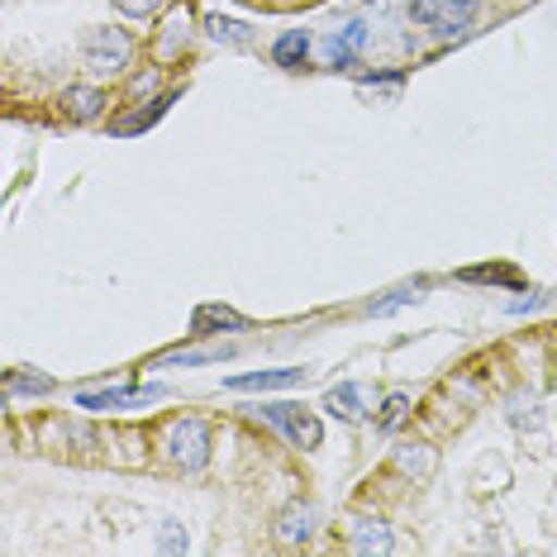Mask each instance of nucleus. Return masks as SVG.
I'll return each mask as SVG.
<instances>
[{"mask_svg": "<svg viewBox=\"0 0 557 557\" xmlns=\"http://www.w3.org/2000/svg\"><path fill=\"white\" fill-rule=\"evenodd\" d=\"M405 414H410V400H405L400 391H396V396H386V405H382V420H376V424H382L386 434H391V429H400V424H405Z\"/></svg>", "mask_w": 557, "mask_h": 557, "instance_id": "obj_18", "label": "nucleus"}, {"mask_svg": "<svg viewBox=\"0 0 557 557\" xmlns=\"http://www.w3.org/2000/svg\"><path fill=\"white\" fill-rule=\"evenodd\" d=\"M324 405H329V414H338V420H362V414H367L362 391L352 386V382H338V386L324 396Z\"/></svg>", "mask_w": 557, "mask_h": 557, "instance_id": "obj_11", "label": "nucleus"}, {"mask_svg": "<svg viewBox=\"0 0 557 557\" xmlns=\"http://www.w3.org/2000/svg\"><path fill=\"white\" fill-rule=\"evenodd\" d=\"M306 367H276V372H248V376H224L230 391H290L306 382Z\"/></svg>", "mask_w": 557, "mask_h": 557, "instance_id": "obj_7", "label": "nucleus"}, {"mask_svg": "<svg viewBox=\"0 0 557 557\" xmlns=\"http://www.w3.org/2000/svg\"><path fill=\"white\" fill-rule=\"evenodd\" d=\"M362 44H367V24L352 20V24H344L338 34H329L324 39V58L334 62V67H348V62L362 53Z\"/></svg>", "mask_w": 557, "mask_h": 557, "instance_id": "obj_8", "label": "nucleus"}, {"mask_svg": "<svg viewBox=\"0 0 557 557\" xmlns=\"http://www.w3.org/2000/svg\"><path fill=\"white\" fill-rule=\"evenodd\" d=\"M82 58H86V67L91 72H100V77H115V72L129 67L134 44H129V34H120V29H91L86 34Z\"/></svg>", "mask_w": 557, "mask_h": 557, "instance_id": "obj_2", "label": "nucleus"}, {"mask_svg": "<svg viewBox=\"0 0 557 557\" xmlns=\"http://www.w3.org/2000/svg\"><path fill=\"white\" fill-rule=\"evenodd\" d=\"M5 391L15 396V391H39V396H48L53 391V376H5Z\"/></svg>", "mask_w": 557, "mask_h": 557, "instance_id": "obj_20", "label": "nucleus"}, {"mask_svg": "<svg viewBox=\"0 0 557 557\" xmlns=\"http://www.w3.org/2000/svg\"><path fill=\"white\" fill-rule=\"evenodd\" d=\"M210 329H244V314H234L224 306H200L191 320V334H210Z\"/></svg>", "mask_w": 557, "mask_h": 557, "instance_id": "obj_13", "label": "nucleus"}, {"mask_svg": "<svg viewBox=\"0 0 557 557\" xmlns=\"http://www.w3.org/2000/svg\"><path fill=\"white\" fill-rule=\"evenodd\" d=\"M310 534H314V505H286L282 519H276V539L296 548V543H306Z\"/></svg>", "mask_w": 557, "mask_h": 557, "instance_id": "obj_9", "label": "nucleus"}, {"mask_svg": "<svg viewBox=\"0 0 557 557\" xmlns=\"http://www.w3.org/2000/svg\"><path fill=\"white\" fill-rule=\"evenodd\" d=\"M158 548L162 553H186V548H191V539H186V529L176 524V519H162V524H158Z\"/></svg>", "mask_w": 557, "mask_h": 557, "instance_id": "obj_15", "label": "nucleus"}, {"mask_svg": "<svg viewBox=\"0 0 557 557\" xmlns=\"http://www.w3.org/2000/svg\"><path fill=\"white\" fill-rule=\"evenodd\" d=\"M162 110H168V100H153V110H138V115L120 120V124H115V134H138V129H148V124H158V120H162Z\"/></svg>", "mask_w": 557, "mask_h": 557, "instance_id": "obj_17", "label": "nucleus"}, {"mask_svg": "<svg viewBox=\"0 0 557 557\" xmlns=\"http://www.w3.org/2000/svg\"><path fill=\"white\" fill-rule=\"evenodd\" d=\"M100 106H106V96H100L96 86H72V91L62 96V115L77 124H91L100 115Z\"/></svg>", "mask_w": 557, "mask_h": 557, "instance_id": "obj_10", "label": "nucleus"}, {"mask_svg": "<svg viewBox=\"0 0 557 557\" xmlns=\"http://www.w3.org/2000/svg\"><path fill=\"white\" fill-rule=\"evenodd\" d=\"M272 58L282 62V67H300V62L310 58V34L306 29H286L282 39L272 44Z\"/></svg>", "mask_w": 557, "mask_h": 557, "instance_id": "obj_12", "label": "nucleus"}, {"mask_svg": "<svg viewBox=\"0 0 557 557\" xmlns=\"http://www.w3.org/2000/svg\"><path fill=\"white\" fill-rule=\"evenodd\" d=\"M168 396V386H129V391H82L77 405L82 410H138Z\"/></svg>", "mask_w": 557, "mask_h": 557, "instance_id": "obj_5", "label": "nucleus"}, {"mask_svg": "<svg viewBox=\"0 0 557 557\" xmlns=\"http://www.w3.org/2000/svg\"><path fill=\"white\" fill-rule=\"evenodd\" d=\"M162 448H168V458L176 467H186V472H200V467L210 462V429H206V420H196V414H182V420H172L168 438H162Z\"/></svg>", "mask_w": 557, "mask_h": 557, "instance_id": "obj_1", "label": "nucleus"}, {"mask_svg": "<svg viewBox=\"0 0 557 557\" xmlns=\"http://www.w3.org/2000/svg\"><path fill=\"white\" fill-rule=\"evenodd\" d=\"M224 358H230V348H206V352H168V358H162V367H172V362L200 367V362H224Z\"/></svg>", "mask_w": 557, "mask_h": 557, "instance_id": "obj_19", "label": "nucleus"}, {"mask_svg": "<svg viewBox=\"0 0 557 557\" xmlns=\"http://www.w3.org/2000/svg\"><path fill=\"white\" fill-rule=\"evenodd\" d=\"M410 15L438 34H462L476 15V0H410Z\"/></svg>", "mask_w": 557, "mask_h": 557, "instance_id": "obj_4", "label": "nucleus"}, {"mask_svg": "<svg viewBox=\"0 0 557 557\" xmlns=\"http://www.w3.org/2000/svg\"><path fill=\"white\" fill-rule=\"evenodd\" d=\"M348 539H352V553H362V557H376V553L396 548V539H391V524H386V519H376V515H358V519H352Z\"/></svg>", "mask_w": 557, "mask_h": 557, "instance_id": "obj_6", "label": "nucleus"}, {"mask_svg": "<svg viewBox=\"0 0 557 557\" xmlns=\"http://www.w3.org/2000/svg\"><path fill=\"white\" fill-rule=\"evenodd\" d=\"M262 414L282 429V434L296 443V448H320L324 443V424L314 420L306 405H290V400H276V405H262Z\"/></svg>", "mask_w": 557, "mask_h": 557, "instance_id": "obj_3", "label": "nucleus"}, {"mask_svg": "<svg viewBox=\"0 0 557 557\" xmlns=\"http://www.w3.org/2000/svg\"><path fill=\"white\" fill-rule=\"evenodd\" d=\"M210 39H220V44H248V24L224 20V15H210Z\"/></svg>", "mask_w": 557, "mask_h": 557, "instance_id": "obj_16", "label": "nucleus"}, {"mask_svg": "<svg viewBox=\"0 0 557 557\" xmlns=\"http://www.w3.org/2000/svg\"><path fill=\"white\" fill-rule=\"evenodd\" d=\"M396 467L400 472H414V476H429L438 467V458H434V448H424V443H410V448L396 453Z\"/></svg>", "mask_w": 557, "mask_h": 557, "instance_id": "obj_14", "label": "nucleus"}, {"mask_svg": "<svg viewBox=\"0 0 557 557\" xmlns=\"http://www.w3.org/2000/svg\"><path fill=\"white\" fill-rule=\"evenodd\" d=\"M115 5H120V15H129V20H153L162 10V0H115Z\"/></svg>", "mask_w": 557, "mask_h": 557, "instance_id": "obj_21", "label": "nucleus"}]
</instances>
